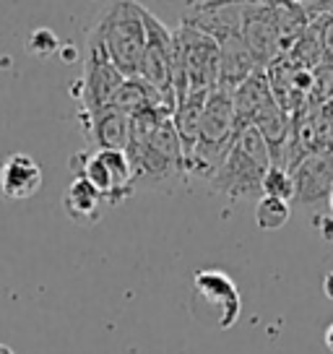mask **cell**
<instances>
[{"mask_svg": "<svg viewBox=\"0 0 333 354\" xmlns=\"http://www.w3.org/2000/svg\"><path fill=\"white\" fill-rule=\"evenodd\" d=\"M268 167H271V151L263 136L253 125H242L237 128L232 149L224 165L219 167V172L211 177L209 188L232 201L260 198V183Z\"/></svg>", "mask_w": 333, "mask_h": 354, "instance_id": "1", "label": "cell"}, {"mask_svg": "<svg viewBox=\"0 0 333 354\" xmlns=\"http://www.w3.org/2000/svg\"><path fill=\"white\" fill-rule=\"evenodd\" d=\"M193 287L209 305L219 310V328L224 331L232 328L242 313V297L232 277H227L224 271H216V268H203L193 279Z\"/></svg>", "mask_w": 333, "mask_h": 354, "instance_id": "11", "label": "cell"}, {"mask_svg": "<svg viewBox=\"0 0 333 354\" xmlns=\"http://www.w3.org/2000/svg\"><path fill=\"white\" fill-rule=\"evenodd\" d=\"M260 196L292 203V198H294V180H292V172L281 169V167H274V165L268 167V172L263 175V183H260Z\"/></svg>", "mask_w": 333, "mask_h": 354, "instance_id": "21", "label": "cell"}, {"mask_svg": "<svg viewBox=\"0 0 333 354\" xmlns=\"http://www.w3.org/2000/svg\"><path fill=\"white\" fill-rule=\"evenodd\" d=\"M216 44H219V78H216V88L232 94L234 88L240 86L242 81H247L260 68H258L253 53L247 50L242 34H234V37Z\"/></svg>", "mask_w": 333, "mask_h": 354, "instance_id": "14", "label": "cell"}, {"mask_svg": "<svg viewBox=\"0 0 333 354\" xmlns=\"http://www.w3.org/2000/svg\"><path fill=\"white\" fill-rule=\"evenodd\" d=\"M305 6V11L310 13V19L312 16H333V0H315V3H302Z\"/></svg>", "mask_w": 333, "mask_h": 354, "instance_id": "24", "label": "cell"}, {"mask_svg": "<svg viewBox=\"0 0 333 354\" xmlns=\"http://www.w3.org/2000/svg\"><path fill=\"white\" fill-rule=\"evenodd\" d=\"M312 24L318 29L323 47V63L333 66V16H312Z\"/></svg>", "mask_w": 333, "mask_h": 354, "instance_id": "23", "label": "cell"}, {"mask_svg": "<svg viewBox=\"0 0 333 354\" xmlns=\"http://www.w3.org/2000/svg\"><path fill=\"white\" fill-rule=\"evenodd\" d=\"M294 180V203L305 209H315L321 203H328L333 193V151L305 156L300 165L292 169Z\"/></svg>", "mask_w": 333, "mask_h": 354, "instance_id": "8", "label": "cell"}, {"mask_svg": "<svg viewBox=\"0 0 333 354\" xmlns=\"http://www.w3.org/2000/svg\"><path fill=\"white\" fill-rule=\"evenodd\" d=\"M271 100H274V94H271V86H268L266 71H256L253 76L247 78V81H242V84L232 91L237 125H240V128H242V125H250L253 118L258 115V110Z\"/></svg>", "mask_w": 333, "mask_h": 354, "instance_id": "16", "label": "cell"}, {"mask_svg": "<svg viewBox=\"0 0 333 354\" xmlns=\"http://www.w3.org/2000/svg\"><path fill=\"white\" fill-rule=\"evenodd\" d=\"M276 21H278V39H281V53L287 55L292 44L300 39L310 26V13L305 11L302 3H276Z\"/></svg>", "mask_w": 333, "mask_h": 354, "instance_id": "19", "label": "cell"}, {"mask_svg": "<svg viewBox=\"0 0 333 354\" xmlns=\"http://www.w3.org/2000/svg\"><path fill=\"white\" fill-rule=\"evenodd\" d=\"M57 37L53 32H47V29H37V32L29 37V53L37 57H50L53 53H57Z\"/></svg>", "mask_w": 333, "mask_h": 354, "instance_id": "22", "label": "cell"}, {"mask_svg": "<svg viewBox=\"0 0 333 354\" xmlns=\"http://www.w3.org/2000/svg\"><path fill=\"white\" fill-rule=\"evenodd\" d=\"M237 115H234L232 94H227L222 88H213L206 97L203 104V118H200V133L196 144L211 146V149H222L229 151L237 136Z\"/></svg>", "mask_w": 333, "mask_h": 354, "instance_id": "9", "label": "cell"}, {"mask_svg": "<svg viewBox=\"0 0 333 354\" xmlns=\"http://www.w3.org/2000/svg\"><path fill=\"white\" fill-rule=\"evenodd\" d=\"M292 216V209H289L287 201L278 198H266L260 196L256 203V224L263 230V232H276Z\"/></svg>", "mask_w": 333, "mask_h": 354, "instance_id": "20", "label": "cell"}, {"mask_svg": "<svg viewBox=\"0 0 333 354\" xmlns=\"http://www.w3.org/2000/svg\"><path fill=\"white\" fill-rule=\"evenodd\" d=\"M81 125L89 136L91 149L125 151L131 138V118L115 107H102L97 112H81Z\"/></svg>", "mask_w": 333, "mask_h": 354, "instance_id": "12", "label": "cell"}, {"mask_svg": "<svg viewBox=\"0 0 333 354\" xmlns=\"http://www.w3.org/2000/svg\"><path fill=\"white\" fill-rule=\"evenodd\" d=\"M112 107L120 110L122 115H128V118H133V115L146 110H164L172 115V110L166 107V102L162 100V94L154 91L149 84H144L141 78H125V84H122L120 91L112 100Z\"/></svg>", "mask_w": 333, "mask_h": 354, "instance_id": "17", "label": "cell"}, {"mask_svg": "<svg viewBox=\"0 0 333 354\" xmlns=\"http://www.w3.org/2000/svg\"><path fill=\"white\" fill-rule=\"evenodd\" d=\"M172 88L175 102H182L188 94H209L216 88L219 78V44L209 34L178 26L172 32Z\"/></svg>", "mask_w": 333, "mask_h": 354, "instance_id": "2", "label": "cell"}, {"mask_svg": "<svg viewBox=\"0 0 333 354\" xmlns=\"http://www.w3.org/2000/svg\"><path fill=\"white\" fill-rule=\"evenodd\" d=\"M70 172L73 177L86 180L110 206L131 198L135 193L133 169L125 151H110V149L78 151L70 156Z\"/></svg>", "mask_w": 333, "mask_h": 354, "instance_id": "4", "label": "cell"}, {"mask_svg": "<svg viewBox=\"0 0 333 354\" xmlns=\"http://www.w3.org/2000/svg\"><path fill=\"white\" fill-rule=\"evenodd\" d=\"M242 39L260 71H266L271 63H276L284 55L278 39L276 3H245Z\"/></svg>", "mask_w": 333, "mask_h": 354, "instance_id": "7", "label": "cell"}, {"mask_svg": "<svg viewBox=\"0 0 333 354\" xmlns=\"http://www.w3.org/2000/svg\"><path fill=\"white\" fill-rule=\"evenodd\" d=\"M144 26H146V47L135 78H141L144 84L159 91L166 107L175 112L178 102H175V88H172V50H175V39L172 32L164 24L156 19L151 11L144 8Z\"/></svg>", "mask_w": 333, "mask_h": 354, "instance_id": "5", "label": "cell"}, {"mask_svg": "<svg viewBox=\"0 0 333 354\" xmlns=\"http://www.w3.org/2000/svg\"><path fill=\"white\" fill-rule=\"evenodd\" d=\"M328 209H331V214H333V193L328 196Z\"/></svg>", "mask_w": 333, "mask_h": 354, "instance_id": "30", "label": "cell"}, {"mask_svg": "<svg viewBox=\"0 0 333 354\" xmlns=\"http://www.w3.org/2000/svg\"><path fill=\"white\" fill-rule=\"evenodd\" d=\"M323 295L333 302V271H328V274L323 277Z\"/></svg>", "mask_w": 333, "mask_h": 354, "instance_id": "26", "label": "cell"}, {"mask_svg": "<svg viewBox=\"0 0 333 354\" xmlns=\"http://www.w3.org/2000/svg\"><path fill=\"white\" fill-rule=\"evenodd\" d=\"M323 339H325V346H328V352L333 354V323L328 326V328H325V336H323Z\"/></svg>", "mask_w": 333, "mask_h": 354, "instance_id": "27", "label": "cell"}, {"mask_svg": "<svg viewBox=\"0 0 333 354\" xmlns=\"http://www.w3.org/2000/svg\"><path fill=\"white\" fill-rule=\"evenodd\" d=\"M206 97H209V94H188V97L175 107V112H172V122H175V128H178L182 154H190V149L198 141L200 118H203Z\"/></svg>", "mask_w": 333, "mask_h": 354, "instance_id": "18", "label": "cell"}, {"mask_svg": "<svg viewBox=\"0 0 333 354\" xmlns=\"http://www.w3.org/2000/svg\"><path fill=\"white\" fill-rule=\"evenodd\" d=\"M63 209H66L70 221H76L81 227H91V224H97L102 219L104 201H102V196L91 188L86 180L73 177L66 190V196H63Z\"/></svg>", "mask_w": 333, "mask_h": 354, "instance_id": "15", "label": "cell"}, {"mask_svg": "<svg viewBox=\"0 0 333 354\" xmlns=\"http://www.w3.org/2000/svg\"><path fill=\"white\" fill-rule=\"evenodd\" d=\"M242 11L245 3H190L182 13V26L224 42L234 34H242Z\"/></svg>", "mask_w": 333, "mask_h": 354, "instance_id": "10", "label": "cell"}, {"mask_svg": "<svg viewBox=\"0 0 333 354\" xmlns=\"http://www.w3.org/2000/svg\"><path fill=\"white\" fill-rule=\"evenodd\" d=\"M122 84H125V76L112 66L102 42L89 32L86 53H84V76L78 81V86L84 88L81 91V112H97L102 107H110Z\"/></svg>", "mask_w": 333, "mask_h": 354, "instance_id": "6", "label": "cell"}, {"mask_svg": "<svg viewBox=\"0 0 333 354\" xmlns=\"http://www.w3.org/2000/svg\"><path fill=\"white\" fill-rule=\"evenodd\" d=\"M325 112H328V118H331V120H333V100L328 102V104H325Z\"/></svg>", "mask_w": 333, "mask_h": 354, "instance_id": "29", "label": "cell"}, {"mask_svg": "<svg viewBox=\"0 0 333 354\" xmlns=\"http://www.w3.org/2000/svg\"><path fill=\"white\" fill-rule=\"evenodd\" d=\"M315 227H318V232H321L323 240L333 243V216H318V219H315Z\"/></svg>", "mask_w": 333, "mask_h": 354, "instance_id": "25", "label": "cell"}, {"mask_svg": "<svg viewBox=\"0 0 333 354\" xmlns=\"http://www.w3.org/2000/svg\"><path fill=\"white\" fill-rule=\"evenodd\" d=\"M102 42L112 66L125 78H135L146 47L144 6L138 3H110L89 29Z\"/></svg>", "mask_w": 333, "mask_h": 354, "instance_id": "3", "label": "cell"}, {"mask_svg": "<svg viewBox=\"0 0 333 354\" xmlns=\"http://www.w3.org/2000/svg\"><path fill=\"white\" fill-rule=\"evenodd\" d=\"M45 177L39 162L29 154H11L0 165V196L8 201L34 198L42 188Z\"/></svg>", "mask_w": 333, "mask_h": 354, "instance_id": "13", "label": "cell"}, {"mask_svg": "<svg viewBox=\"0 0 333 354\" xmlns=\"http://www.w3.org/2000/svg\"><path fill=\"white\" fill-rule=\"evenodd\" d=\"M0 354H16V352H13L8 344H0Z\"/></svg>", "mask_w": 333, "mask_h": 354, "instance_id": "28", "label": "cell"}]
</instances>
